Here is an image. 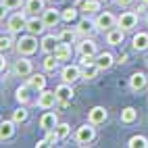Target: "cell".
<instances>
[{
  "instance_id": "cell-39",
  "label": "cell",
  "mask_w": 148,
  "mask_h": 148,
  "mask_svg": "<svg viewBox=\"0 0 148 148\" xmlns=\"http://www.w3.org/2000/svg\"><path fill=\"white\" fill-rule=\"evenodd\" d=\"M44 146H48L46 138H44V140H38V142H36V148H44Z\"/></svg>"
},
{
  "instance_id": "cell-4",
  "label": "cell",
  "mask_w": 148,
  "mask_h": 148,
  "mask_svg": "<svg viewBox=\"0 0 148 148\" xmlns=\"http://www.w3.org/2000/svg\"><path fill=\"white\" fill-rule=\"evenodd\" d=\"M94 23H96V29H98V32H108V29L117 27V17H115L113 13L104 11V13H98V17L94 19Z\"/></svg>"
},
{
  "instance_id": "cell-25",
  "label": "cell",
  "mask_w": 148,
  "mask_h": 148,
  "mask_svg": "<svg viewBox=\"0 0 148 148\" xmlns=\"http://www.w3.org/2000/svg\"><path fill=\"white\" fill-rule=\"evenodd\" d=\"M100 2H102V0H82L79 6H82V11L86 15H94V13L100 11Z\"/></svg>"
},
{
  "instance_id": "cell-42",
  "label": "cell",
  "mask_w": 148,
  "mask_h": 148,
  "mask_svg": "<svg viewBox=\"0 0 148 148\" xmlns=\"http://www.w3.org/2000/svg\"><path fill=\"white\" fill-rule=\"evenodd\" d=\"M146 25H148V15H146Z\"/></svg>"
},
{
  "instance_id": "cell-8",
  "label": "cell",
  "mask_w": 148,
  "mask_h": 148,
  "mask_svg": "<svg viewBox=\"0 0 148 148\" xmlns=\"http://www.w3.org/2000/svg\"><path fill=\"white\" fill-rule=\"evenodd\" d=\"M61 77L67 84H75L77 79H82V65H65L61 69Z\"/></svg>"
},
{
  "instance_id": "cell-13",
  "label": "cell",
  "mask_w": 148,
  "mask_h": 148,
  "mask_svg": "<svg viewBox=\"0 0 148 148\" xmlns=\"http://www.w3.org/2000/svg\"><path fill=\"white\" fill-rule=\"evenodd\" d=\"M106 117H108V111L104 106H94V108H90V113H88V121L94 123V125H102L106 121Z\"/></svg>"
},
{
  "instance_id": "cell-28",
  "label": "cell",
  "mask_w": 148,
  "mask_h": 148,
  "mask_svg": "<svg viewBox=\"0 0 148 148\" xmlns=\"http://www.w3.org/2000/svg\"><path fill=\"white\" fill-rule=\"evenodd\" d=\"M58 63H61V61H58V58L54 56V52H52V54H46V58L42 61V67H44L46 73H54L58 69Z\"/></svg>"
},
{
  "instance_id": "cell-3",
  "label": "cell",
  "mask_w": 148,
  "mask_h": 148,
  "mask_svg": "<svg viewBox=\"0 0 148 148\" xmlns=\"http://www.w3.org/2000/svg\"><path fill=\"white\" fill-rule=\"evenodd\" d=\"M13 73L17 75V77H27L34 73V65H32V61H29L27 56H21L19 54V58L15 61V65H13Z\"/></svg>"
},
{
  "instance_id": "cell-36",
  "label": "cell",
  "mask_w": 148,
  "mask_h": 148,
  "mask_svg": "<svg viewBox=\"0 0 148 148\" xmlns=\"http://www.w3.org/2000/svg\"><path fill=\"white\" fill-rule=\"evenodd\" d=\"M15 44H17V42L13 40L11 36H4V34H2V38H0V50H2V54H4L6 50H11Z\"/></svg>"
},
{
  "instance_id": "cell-7",
  "label": "cell",
  "mask_w": 148,
  "mask_h": 148,
  "mask_svg": "<svg viewBox=\"0 0 148 148\" xmlns=\"http://www.w3.org/2000/svg\"><path fill=\"white\" fill-rule=\"evenodd\" d=\"M38 106L40 108H44V111H48V108H54V104L58 102V96H56V92L54 90H44L42 92H38Z\"/></svg>"
},
{
  "instance_id": "cell-33",
  "label": "cell",
  "mask_w": 148,
  "mask_h": 148,
  "mask_svg": "<svg viewBox=\"0 0 148 148\" xmlns=\"http://www.w3.org/2000/svg\"><path fill=\"white\" fill-rule=\"evenodd\" d=\"M77 13H79V11H77L75 6L63 8V11H61V15H63V21H65V23H73L75 19H77Z\"/></svg>"
},
{
  "instance_id": "cell-15",
  "label": "cell",
  "mask_w": 148,
  "mask_h": 148,
  "mask_svg": "<svg viewBox=\"0 0 148 148\" xmlns=\"http://www.w3.org/2000/svg\"><path fill=\"white\" fill-rule=\"evenodd\" d=\"M25 84L32 88L34 92H42L44 88H46V77H44V73H32V75L27 77Z\"/></svg>"
},
{
  "instance_id": "cell-23",
  "label": "cell",
  "mask_w": 148,
  "mask_h": 148,
  "mask_svg": "<svg viewBox=\"0 0 148 148\" xmlns=\"http://www.w3.org/2000/svg\"><path fill=\"white\" fill-rule=\"evenodd\" d=\"M100 71V67L96 65V61H90V63H82V79H94Z\"/></svg>"
},
{
  "instance_id": "cell-26",
  "label": "cell",
  "mask_w": 148,
  "mask_h": 148,
  "mask_svg": "<svg viewBox=\"0 0 148 148\" xmlns=\"http://www.w3.org/2000/svg\"><path fill=\"white\" fill-rule=\"evenodd\" d=\"M138 121V111L134 106H125L123 111H121V123H125V125H132V123H136Z\"/></svg>"
},
{
  "instance_id": "cell-11",
  "label": "cell",
  "mask_w": 148,
  "mask_h": 148,
  "mask_svg": "<svg viewBox=\"0 0 148 148\" xmlns=\"http://www.w3.org/2000/svg\"><path fill=\"white\" fill-rule=\"evenodd\" d=\"M27 32L29 34H34V36H40V34H44V29H46V23H44V19L42 17H38V15H32L27 19Z\"/></svg>"
},
{
  "instance_id": "cell-38",
  "label": "cell",
  "mask_w": 148,
  "mask_h": 148,
  "mask_svg": "<svg viewBox=\"0 0 148 148\" xmlns=\"http://www.w3.org/2000/svg\"><path fill=\"white\" fill-rule=\"evenodd\" d=\"M134 2V0H117V4H119V6H130Z\"/></svg>"
},
{
  "instance_id": "cell-2",
  "label": "cell",
  "mask_w": 148,
  "mask_h": 148,
  "mask_svg": "<svg viewBox=\"0 0 148 148\" xmlns=\"http://www.w3.org/2000/svg\"><path fill=\"white\" fill-rule=\"evenodd\" d=\"M38 44H40V42H38V38L34 34H27V36H21L17 40L15 48H17V52L21 56H29V54H34L38 50Z\"/></svg>"
},
{
  "instance_id": "cell-37",
  "label": "cell",
  "mask_w": 148,
  "mask_h": 148,
  "mask_svg": "<svg viewBox=\"0 0 148 148\" xmlns=\"http://www.w3.org/2000/svg\"><path fill=\"white\" fill-rule=\"evenodd\" d=\"M58 140H61V138L56 136V132L54 130H50V132H46V142H48V146H54Z\"/></svg>"
},
{
  "instance_id": "cell-30",
  "label": "cell",
  "mask_w": 148,
  "mask_h": 148,
  "mask_svg": "<svg viewBox=\"0 0 148 148\" xmlns=\"http://www.w3.org/2000/svg\"><path fill=\"white\" fill-rule=\"evenodd\" d=\"M29 119V111H27V108H25V104H21V106H19V108H15V111H13V121L19 125V123H25Z\"/></svg>"
},
{
  "instance_id": "cell-12",
  "label": "cell",
  "mask_w": 148,
  "mask_h": 148,
  "mask_svg": "<svg viewBox=\"0 0 148 148\" xmlns=\"http://www.w3.org/2000/svg\"><path fill=\"white\" fill-rule=\"evenodd\" d=\"M42 19H44L46 27H56L58 23L63 21V15H61V11H56V8H44Z\"/></svg>"
},
{
  "instance_id": "cell-6",
  "label": "cell",
  "mask_w": 148,
  "mask_h": 148,
  "mask_svg": "<svg viewBox=\"0 0 148 148\" xmlns=\"http://www.w3.org/2000/svg\"><path fill=\"white\" fill-rule=\"evenodd\" d=\"M117 27H121L123 32H132L138 27V13L134 11H125L117 17Z\"/></svg>"
},
{
  "instance_id": "cell-32",
  "label": "cell",
  "mask_w": 148,
  "mask_h": 148,
  "mask_svg": "<svg viewBox=\"0 0 148 148\" xmlns=\"http://www.w3.org/2000/svg\"><path fill=\"white\" fill-rule=\"evenodd\" d=\"M77 36H79V34H77V29H63V32L58 34V40H61V42H69V44H73Z\"/></svg>"
},
{
  "instance_id": "cell-35",
  "label": "cell",
  "mask_w": 148,
  "mask_h": 148,
  "mask_svg": "<svg viewBox=\"0 0 148 148\" xmlns=\"http://www.w3.org/2000/svg\"><path fill=\"white\" fill-rule=\"evenodd\" d=\"M21 6H25L23 0H2V11H17Z\"/></svg>"
},
{
  "instance_id": "cell-9",
  "label": "cell",
  "mask_w": 148,
  "mask_h": 148,
  "mask_svg": "<svg viewBox=\"0 0 148 148\" xmlns=\"http://www.w3.org/2000/svg\"><path fill=\"white\" fill-rule=\"evenodd\" d=\"M54 92H56L58 102H61V104H69V102L73 100V96H75V92H73V84H67V82H63L61 86H56Z\"/></svg>"
},
{
  "instance_id": "cell-24",
  "label": "cell",
  "mask_w": 148,
  "mask_h": 148,
  "mask_svg": "<svg viewBox=\"0 0 148 148\" xmlns=\"http://www.w3.org/2000/svg\"><path fill=\"white\" fill-rule=\"evenodd\" d=\"M15 121L11 119V121H2V123H0V140H11V138L15 136Z\"/></svg>"
},
{
  "instance_id": "cell-19",
  "label": "cell",
  "mask_w": 148,
  "mask_h": 148,
  "mask_svg": "<svg viewBox=\"0 0 148 148\" xmlns=\"http://www.w3.org/2000/svg\"><path fill=\"white\" fill-rule=\"evenodd\" d=\"M54 56L58 58V61H71V56H73L71 44H69V42H58L56 50H54Z\"/></svg>"
},
{
  "instance_id": "cell-17",
  "label": "cell",
  "mask_w": 148,
  "mask_h": 148,
  "mask_svg": "<svg viewBox=\"0 0 148 148\" xmlns=\"http://www.w3.org/2000/svg\"><path fill=\"white\" fill-rule=\"evenodd\" d=\"M123 40H125V32L121 27H113V29H108V32H106V44L119 46V44H123Z\"/></svg>"
},
{
  "instance_id": "cell-18",
  "label": "cell",
  "mask_w": 148,
  "mask_h": 148,
  "mask_svg": "<svg viewBox=\"0 0 148 148\" xmlns=\"http://www.w3.org/2000/svg\"><path fill=\"white\" fill-rule=\"evenodd\" d=\"M132 46H134V50H138V52H146L148 50V34L146 32H138L132 38Z\"/></svg>"
},
{
  "instance_id": "cell-40",
  "label": "cell",
  "mask_w": 148,
  "mask_h": 148,
  "mask_svg": "<svg viewBox=\"0 0 148 148\" xmlns=\"http://www.w3.org/2000/svg\"><path fill=\"white\" fill-rule=\"evenodd\" d=\"M117 63H127V54H121V56H119V61H117Z\"/></svg>"
},
{
  "instance_id": "cell-41",
  "label": "cell",
  "mask_w": 148,
  "mask_h": 148,
  "mask_svg": "<svg viewBox=\"0 0 148 148\" xmlns=\"http://www.w3.org/2000/svg\"><path fill=\"white\" fill-rule=\"evenodd\" d=\"M142 2H144V4H146V6H148V0H142Z\"/></svg>"
},
{
  "instance_id": "cell-29",
  "label": "cell",
  "mask_w": 148,
  "mask_h": 148,
  "mask_svg": "<svg viewBox=\"0 0 148 148\" xmlns=\"http://www.w3.org/2000/svg\"><path fill=\"white\" fill-rule=\"evenodd\" d=\"M29 92H32V88H29L27 84L25 86H21V88H17V92H15V98L21 104H27L29 100H32V96H29Z\"/></svg>"
},
{
  "instance_id": "cell-34",
  "label": "cell",
  "mask_w": 148,
  "mask_h": 148,
  "mask_svg": "<svg viewBox=\"0 0 148 148\" xmlns=\"http://www.w3.org/2000/svg\"><path fill=\"white\" fill-rule=\"evenodd\" d=\"M54 132H56V136L61 138V140H65V138H69V134H71V125L58 121V125L54 127Z\"/></svg>"
},
{
  "instance_id": "cell-1",
  "label": "cell",
  "mask_w": 148,
  "mask_h": 148,
  "mask_svg": "<svg viewBox=\"0 0 148 148\" xmlns=\"http://www.w3.org/2000/svg\"><path fill=\"white\" fill-rule=\"evenodd\" d=\"M75 142L79 144V146H88V144H92L94 140H96V125L94 123H84V125H79L75 130Z\"/></svg>"
},
{
  "instance_id": "cell-31",
  "label": "cell",
  "mask_w": 148,
  "mask_h": 148,
  "mask_svg": "<svg viewBox=\"0 0 148 148\" xmlns=\"http://www.w3.org/2000/svg\"><path fill=\"white\" fill-rule=\"evenodd\" d=\"M125 146L127 148H148V138H144V136H132Z\"/></svg>"
},
{
  "instance_id": "cell-21",
  "label": "cell",
  "mask_w": 148,
  "mask_h": 148,
  "mask_svg": "<svg viewBox=\"0 0 148 148\" xmlns=\"http://www.w3.org/2000/svg\"><path fill=\"white\" fill-rule=\"evenodd\" d=\"M58 42H61L58 38H54L52 34H48V36H44V38H42V42H40V48H42V50H44L46 54H52V52L56 50Z\"/></svg>"
},
{
  "instance_id": "cell-10",
  "label": "cell",
  "mask_w": 148,
  "mask_h": 148,
  "mask_svg": "<svg viewBox=\"0 0 148 148\" xmlns=\"http://www.w3.org/2000/svg\"><path fill=\"white\" fill-rule=\"evenodd\" d=\"M77 50H79L82 56H92V58H96L98 46H96V42L92 40V38H84V40L77 44Z\"/></svg>"
},
{
  "instance_id": "cell-5",
  "label": "cell",
  "mask_w": 148,
  "mask_h": 148,
  "mask_svg": "<svg viewBox=\"0 0 148 148\" xmlns=\"http://www.w3.org/2000/svg\"><path fill=\"white\" fill-rule=\"evenodd\" d=\"M27 11H21V13H15L13 17H8V21H6V27H8V32L11 34H19V32H23V29L27 27V19L25 17Z\"/></svg>"
},
{
  "instance_id": "cell-22",
  "label": "cell",
  "mask_w": 148,
  "mask_h": 148,
  "mask_svg": "<svg viewBox=\"0 0 148 148\" xmlns=\"http://www.w3.org/2000/svg\"><path fill=\"white\" fill-rule=\"evenodd\" d=\"M94 61H96L98 67H100V71H102V69H111V67L117 63V61H115V56H113L111 52H98Z\"/></svg>"
},
{
  "instance_id": "cell-14",
  "label": "cell",
  "mask_w": 148,
  "mask_h": 148,
  "mask_svg": "<svg viewBox=\"0 0 148 148\" xmlns=\"http://www.w3.org/2000/svg\"><path fill=\"white\" fill-rule=\"evenodd\" d=\"M146 84H148V79H146V75L142 71H136V73L130 75V88L134 92H142L146 88Z\"/></svg>"
},
{
  "instance_id": "cell-20",
  "label": "cell",
  "mask_w": 148,
  "mask_h": 148,
  "mask_svg": "<svg viewBox=\"0 0 148 148\" xmlns=\"http://www.w3.org/2000/svg\"><path fill=\"white\" fill-rule=\"evenodd\" d=\"M56 125H58V117H56V113L48 111V113H44V115H42V119H40V127H42L44 132L54 130Z\"/></svg>"
},
{
  "instance_id": "cell-27",
  "label": "cell",
  "mask_w": 148,
  "mask_h": 148,
  "mask_svg": "<svg viewBox=\"0 0 148 148\" xmlns=\"http://www.w3.org/2000/svg\"><path fill=\"white\" fill-rule=\"evenodd\" d=\"M44 0H25V11L29 15H38V13H44Z\"/></svg>"
},
{
  "instance_id": "cell-16",
  "label": "cell",
  "mask_w": 148,
  "mask_h": 148,
  "mask_svg": "<svg viewBox=\"0 0 148 148\" xmlns=\"http://www.w3.org/2000/svg\"><path fill=\"white\" fill-rule=\"evenodd\" d=\"M77 34L79 36H84V38H90L94 32H96V23L94 21H90L88 17H84V19H79V23H77Z\"/></svg>"
}]
</instances>
